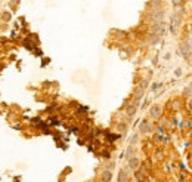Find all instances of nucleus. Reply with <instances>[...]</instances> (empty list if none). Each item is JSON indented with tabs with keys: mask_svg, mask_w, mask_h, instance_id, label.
I'll return each mask as SVG.
<instances>
[{
	"mask_svg": "<svg viewBox=\"0 0 192 182\" xmlns=\"http://www.w3.org/2000/svg\"><path fill=\"white\" fill-rule=\"evenodd\" d=\"M152 31H154L155 34H158V36H163L164 31H165L164 22H163V21H158L157 24H154V25H152Z\"/></svg>",
	"mask_w": 192,
	"mask_h": 182,
	"instance_id": "f257e3e1",
	"label": "nucleus"
},
{
	"mask_svg": "<svg viewBox=\"0 0 192 182\" xmlns=\"http://www.w3.org/2000/svg\"><path fill=\"white\" fill-rule=\"evenodd\" d=\"M149 116H151L152 119H160V116H161V107H160V105H154V107L149 110Z\"/></svg>",
	"mask_w": 192,
	"mask_h": 182,
	"instance_id": "f03ea898",
	"label": "nucleus"
},
{
	"mask_svg": "<svg viewBox=\"0 0 192 182\" xmlns=\"http://www.w3.org/2000/svg\"><path fill=\"white\" fill-rule=\"evenodd\" d=\"M139 164H140L139 158H136V157H130V158H129V167H130L132 170H136V169L139 167Z\"/></svg>",
	"mask_w": 192,
	"mask_h": 182,
	"instance_id": "7ed1b4c3",
	"label": "nucleus"
},
{
	"mask_svg": "<svg viewBox=\"0 0 192 182\" xmlns=\"http://www.w3.org/2000/svg\"><path fill=\"white\" fill-rule=\"evenodd\" d=\"M111 179H112L111 170H104L102 175H101V181H102V182H111Z\"/></svg>",
	"mask_w": 192,
	"mask_h": 182,
	"instance_id": "20e7f679",
	"label": "nucleus"
},
{
	"mask_svg": "<svg viewBox=\"0 0 192 182\" xmlns=\"http://www.w3.org/2000/svg\"><path fill=\"white\" fill-rule=\"evenodd\" d=\"M151 129H152V127H151V124H149L148 120H143V122L140 123V126H139V130L143 132V133H145V132H149Z\"/></svg>",
	"mask_w": 192,
	"mask_h": 182,
	"instance_id": "39448f33",
	"label": "nucleus"
},
{
	"mask_svg": "<svg viewBox=\"0 0 192 182\" xmlns=\"http://www.w3.org/2000/svg\"><path fill=\"white\" fill-rule=\"evenodd\" d=\"M152 18L158 22V21H163V18H164V12H163V9H157L154 14H152Z\"/></svg>",
	"mask_w": 192,
	"mask_h": 182,
	"instance_id": "423d86ee",
	"label": "nucleus"
},
{
	"mask_svg": "<svg viewBox=\"0 0 192 182\" xmlns=\"http://www.w3.org/2000/svg\"><path fill=\"white\" fill-rule=\"evenodd\" d=\"M180 52H182V55H183L185 58H188V55L191 53V47H189L186 43H182V45H180Z\"/></svg>",
	"mask_w": 192,
	"mask_h": 182,
	"instance_id": "0eeeda50",
	"label": "nucleus"
},
{
	"mask_svg": "<svg viewBox=\"0 0 192 182\" xmlns=\"http://www.w3.org/2000/svg\"><path fill=\"white\" fill-rule=\"evenodd\" d=\"M136 111H138V105H136V104L129 105V107H127V110H126V113H127V116H129V117H133V116L136 114Z\"/></svg>",
	"mask_w": 192,
	"mask_h": 182,
	"instance_id": "6e6552de",
	"label": "nucleus"
},
{
	"mask_svg": "<svg viewBox=\"0 0 192 182\" xmlns=\"http://www.w3.org/2000/svg\"><path fill=\"white\" fill-rule=\"evenodd\" d=\"M127 181V172L126 170H120L118 173V182H126Z\"/></svg>",
	"mask_w": 192,
	"mask_h": 182,
	"instance_id": "1a4fd4ad",
	"label": "nucleus"
},
{
	"mask_svg": "<svg viewBox=\"0 0 192 182\" xmlns=\"http://www.w3.org/2000/svg\"><path fill=\"white\" fill-rule=\"evenodd\" d=\"M158 40H160V36H158V34H155V33H154V34H151V37H149V43L155 45Z\"/></svg>",
	"mask_w": 192,
	"mask_h": 182,
	"instance_id": "9d476101",
	"label": "nucleus"
},
{
	"mask_svg": "<svg viewBox=\"0 0 192 182\" xmlns=\"http://www.w3.org/2000/svg\"><path fill=\"white\" fill-rule=\"evenodd\" d=\"M136 178H138V181H143L145 175H143L142 172H136Z\"/></svg>",
	"mask_w": 192,
	"mask_h": 182,
	"instance_id": "9b49d317",
	"label": "nucleus"
},
{
	"mask_svg": "<svg viewBox=\"0 0 192 182\" xmlns=\"http://www.w3.org/2000/svg\"><path fill=\"white\" fill-rule=\"evenodd\" d=\"M124 129H126V124H118L117 126V130H120V132H123Z\"/></svg>",
	"mask_w": 192,
	"mask_h": 182,
	"instance_id": "f8f14e48",
	"label": "nucleus"
},
{
	"mask_svg": "<svg viewBox=\"0 0 192 182\" xmlns=\"http://www.w3.org/2000/svg\"><path fill=\"white\" fill-rule=\"evenodd\" d=\"M132 153H133V148L130 147V148H127V158H130L132 157Z\"/></svg>",
	"mask_w": 192,
	"mask_h": 182,
	"instance_id": "ddd939ff",
	"label": "nucleus"
},
{
	"mask_svg": "<svg viewBox=\"0 0 192 182\" xmlns=\"http://www.w3.org/2000/svg\"><path fill=\"white\" fill-rule=\"evenodd\" d=\"M185 43H186V45H188L189 47H192V39H188V40H186Z\"/></svg>",
	"mask_w": 192,
	"mask_h": 182,
	"instance_id": "4468645a",
	"label": "nucleus"
},
{
	"mask_svg": "<svg viewBox=\"0 0 192 182\" xmlns=\"http://www.w3.org/2000/svg\"><path fill=\"white\" fill-rule=\"evenodd\" d=\"M136 141H138V135H133V138H132V144H136Z\"/></svg>",
	"mask_w": 192,
	"mask_h": 182,
	"instance_id": "2eb2a0df",
	"label": "nucleus"
},
{
	"mask_svg": "<svg viewBox=\"0 0 192 182\" xmlns=\"http://www.w3.org/2000/svg\"><path fill=\"white\" fill-rule=\"evenodd\" d=\"M173 3H174V6H177V5L182 3V0H173Z\"/></svg>",
	"mask_w": 192,
	"mask_h": 182,
	"instance_id": "dca6fc26",
	"label": "nucleus"
},
{
	"mask_svg": "<svg viewBox=\"0 0 192 182\" xmlns=\"http://www.w3.org/2000/svg\"><path fill=\"white\" fill-rule=\"evenodd\" d=\"M158 87H161V83H155V84L152 86V89H158Z\"/></svg>",
	"mask_w": 192,
	"mask_h": 182,
	"instance_id": "f3484780",
	"label": "nucleus"
},
{
	"mask_svg": "<svg viewBox=\"0 0 192 182\" xmlns=\"http://www.w3.org/2000/svg\"><path fill=\"white\" fill-rule=\"evenodd\" d=\"M185 126H188V127H192V122H185Z\"/></svg>",
	"mask_w": 192,
	"mask_h": 182,
	"instance_id": "a211bd4d",
	"label": "nucleus"
},
{
	"mask_svg": "<svg viewBox=\"0 0 192 182\" xmlns=\"http://www.w3.org/2000/svg\"><path fill=\"white\" fill-rule=\"evenodd\" d=\"M180 71H182V70H180V68H177V70H176V76H177V77H179V76H180V74H182V73H180Z\"/></svg>",
	"mask_w": 192,
	"mask_h": 182,
	"instance_id": "6ab92c4d",
	"label": "nucleus"
},
{
	"mask_svg": "<svg viewBox=\"0 0 192 182\" xmlns=\"http://www.w3.org/2000/svg\"><path fill=\"white\" fill-rule=\"evenodd\" d=\"M188 59H189V61H191V62H192V50H191V53H189V55H188Z\"/></svg>",
	"mask_w": 192,
	"mask_h": 182,
	"instance_id": "aec40b11",
	"label": "nucleus"
},
{
	"mask_svg": "<svg viewBox=\"0 0 192 182\" xmlns=\"http://www.w3.org/2000/svg\"><path fill=\"white\" fill-rule=\"evenodd\" d=\"M189 107L192 108V98H191V101H189Z\"/></svg>",
	"mask_w": 192,
	"mask_h": 182,
	"instance_id": "412c9836",
	"label": "nucleus"
},
{
	"mask_svg": "<svg viewBox=\"0 0 192 182\" xmlns=\"http://www.w3.org/2000/svg\"><path fill=\"white\" fill-rule=\"evenodd\" d=\"M189 89H191V90H192V81H191V86H189Z\"/></svg>",
	"mask_w": 192,
	"mask_h": 182,
	"instance_id": "4be33fe9",
	"label": "nucleus"
},
{
	"mask_svg": "<svg viewBox=\"0 0 192 182\" xmlns=\"http://www.w3.org/2000/svg\"><path fill=\"white\" fill-rule=\"evenodd\" d=\"M101 182H102V181H101Z\"/></svg>",
	"mask_w": 192,
	"mask_h": 182,
	"instance_id": "5701e85b",
	"label": "nucleus"
}]
</instances>
